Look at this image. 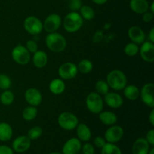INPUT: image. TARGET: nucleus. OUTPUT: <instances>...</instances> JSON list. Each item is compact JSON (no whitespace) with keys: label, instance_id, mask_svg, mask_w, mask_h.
Wrapping results in <instances>:
<instances>
[{"label":"nucleus","instance_id":"obj_1","mask_svg":"<svg viewBox=\"0 0 154 154\" xmlns=\"http://www.w3.org/2000/svg\"><path fill=\"white\" fill-rule=\"evenodd\" d=\"M45 45L52 52L61 53L67 47V41L63 35L55 32L48 33L45 38Z\"/></svg>","mask_w":154,"mask_h":154},{"label":"nucleus","instance_id":"obj_2","mask_svg":"<svg viewBox=\"0 0 154 154\" xmlns=\"http://www.w3.org/2000/svg\"><path fill=\"white\" fill-rule=\"evenodd\" d=\"M106 81L110 88L115 91H120L127 85V78L124 72L119 69H114L108 74Z\"/></svg>","mask_w":154,"mask_h":154},{"label":"nucleus","instance_id":"obj_3","mask_svg":"<svg viewBox=\"0 0 154 154\" xmlns=\"http://www.w3.org/2000/svg\"><path fill=\"white\" fill-rule=\"evenodd\" d=\"M84 24V20L77 11H71L65 17L63 27L69 33H75L79 31Z\"/></svg>","mask_w":154,"mask_h":154},{"label":"nucleus","instance_id":"obj_4","mask_svg":"<svg viewBox=\"0 0 154 154\" xmlns=\"http://www.w3.org/2000/svg\"><path fill=\"white\" fill-rule=\"evenodd\" d=\"M86 106L90 112L94 114H99L104 108V100L101 95L96 92H92L86 98Z\"/></svg>","mask_w":154,"mask_h":154},{"label":"nucleus","instance_id":"obj_5","mask_svg":"<svg viewBox=\"0 0 154 154\" xmlns=\"http://www.w3.org/2000/svg\"><path fill=\"white\" fill-rule=\"evenodd\" d=\"M57 122L60 127L66 131L75 129L79 123V120L75 114L69 111H65L59 115Z\"/></svg>","mask_w":154,"mask_h":154},{"label":"nucleus","instance_id":"obj_6","mask_svg":"<svg viewBox=\"0 0 154 154\" xmlns=\"http://www.w3.org/2000/svg\"><path fill=\"white\" fill-rule=\"evenodd\" d=\"M11 57L14 61L21 66L27 65L31 60V55L23 45H17L11 51Z\"/></svg>","mask_w":154,"mask_h":154},{"label":"nucleus","instance_id":"obj_7","mask_svg":"<svg viewBox=\"0 0 154 154\" xmlns=\"http://www.w3.org/2000/svg\"><path fill=\"white\" fill-rule=\"evenodd\" d=\"M23 27L29 34L38 35L43 31V23L37 17L29 16L24 20Z\"/></svg>","mask_w":154,"mask_h":154},{"label":"nucleus","instance_id":"obj_8","mask_svg":"<svg viewBox=\"0 0 154 154\" xmlns=\"http://www.w3.org/2000/svg\"><path fill=\"white\" fill-rule=\"evenodd\" d=\"M77 65L72 62L63 63L58 69V75L63 80H72L78 75Z\"/></svg>","mask_w":154,"mask_h":154},{"label":"nucleus","instance_id":"obj_9","mask_svg":"<svg viewBox=\"0 0 154 154\" xmlns=\"http://www.w3.org/2000/svg\"><path fill=\"white\" fill-rule=\"evenodd\" d=\"M123 135H124V130L123 128L120 126L114 124L110 126V127L105 131L104 138L107 142L116 144L123 138Z\"/></svg>","mask_w":154,"mask_h":154},{"label":"nucleus","instance_id":"obj_10","mask_svg":"<svg viewBox=\"0 0 154 154\" xmlns=\"http://www.w3.org/2000/svg\"><path fill=\"white\" fill-rule=\"evenodd\" d=\"M154 84L147 83L140 90V97L143 103L150 108L154 107Z\"/></svg>","mask_w":154,"mask_h":154},{"label":"nucleus","instance_id":"obj_11","mask_svg":"<svg viewBox=\"0 0 154 154\" xmlns=\"http://www.w3.org/2000/svg\"><path fill=\"white\" fill-rule=\"evenodd\" d=\"M62 24V18L57 14H51L45 18L43 23V29L48 33L55 32Z\"/></svg>","mask_w":154,"mask_h":154},{"label":"nucleus","instance_id":"obj_12","mask_svg":"<svg viewBox=\"0 0 154 154\" xmlns=\"http://www.w3.org/2000/svg\"><path fill=\"white\" fill-rule=\"evenodd\" d=\"M31 144L32 141L27 135H20L13 141L11 148L17 153H25L30 148Z\"/></svg>","mask_w":154,"mask_h":154},{"label":"nucleus","instance_id":"obj_13","mask_svg":"<svg viewBox=\"0 0 154 154\" xmlns=\"http://www.w3.org/2000/svg\"><path fill=\"white\" fill-rule=\"evenodd\" d=\"M25 100L30 106L37 107L41 105L42 102V93L38 89L32 87L26 90L24 94Z\"/></svg>","mask_w":154,"mask_h":154},{"label":"nucleus","instance_id":"obj_14","mask_svg":"<svg viewBox=\"0 0 154 154\" xmlns=\"http://www.w3.org/2000/svg\"><path fill=\"white\" fill-rule=\"evenodd\" d=\"M138 54L144 61L147 63H153L154 61V45L153 42L145 41L144 43L141 44Z\"/></svg>","mask_w":154,"mask_h":154},{"label":"nucleus","instance_id":"obj_15","mask_svg":"<svg viewBox=\"0 0 154 154\" xmlns=\"http://www.w3.org/2000/svg\"><path fill=\"white\" fill-rule=\"evenodd\" d=\"M81 141L78 138H71L66 141L62 148L63 154H78L81 150Z\"/></svg>","mask_w":154,"mask_h":154},{"label":"nucleus","instance_id":"obj_16","mask_svg":"<svg viewBox=\"0 0 154 154\" xmlns=\"http://www.w3.org/2000/svg\"><path fill=\"white\" fill-rule=\"evenodd\" d=\"M127 34L128 37L132 41V42H134L136 45H141L145 42L146 35L142 29L140 28L139 26H131L128 29Z\"/></svg>","mask_w":154,"mask_h":154},{"label":"nucleus","instance_id":"obj_17","mask_svg":"<svg viewBox=\"0 0 154 154\" xmlns=\"http://www.w3.org/2000/svg\"><path fill=\"white\" fill-rule=\"evenodd\" d=\"M104 102L109 108L117 109L122 107L123 104V99L120 94L114 92H108L105 95Z\"/></svg>","mask_w":154,"mask_h":154},{"label":"nucleus","instance_id":"obj_18","mask_svg":"<svg viewBox=\"0 0 154 154\" xmlns=\"http://www.w3.org/2000/svg\"><path fill=\"white\" fill-rule=\"evenodd\" d=\"M150 145L144 138H138L134 141L132 147V154H148Z\"/></svg>","mask_w":154,"mask_h":154},{"label":"nucleus","instance_id":"obj_19","mask_svg":"<svg viewBox=\"0 0 154 154\" xmlns=\"http://www.w3.org/2000/svg\"><path fill=\"white\" fill-rule=\"evenodd\" d=\"M76 129V133L78 138L81 142H87L91 139L92 132L90 128L88 127L87 124L84 123H78Z\"/></svg>","mask_w":154,"mask_h":154},{"label":"nucleus","instance_id":"obj_20","mask_svg":"<svg viewBox=\"0 0 154 154\" xmlns=\"http://www.w3.org/2000/svg\"><path fill=\"white\" fill-rule=\"evenodd\" d=\"M149 4L147 0H130L129 7L132 11L138 14H143L149 11Z\"/></svg>","mask_w":154,"mask_h":154},{"label":"nucleus","instance_id":"obj_21","mask_svg":"<svg viewBox=\"0 0 154 154\" xmlns=\"http://www.w3.org/2000/svg\"><path fill=\"white\" fill-rule=\"evenodd\" d=\"M48 54L44 51L38 50L36 52L33 54L32 56V63L33 65L38 69H42L45 67L48 64Z\"/></svg>","mask_w":154,"mask_h":154},{"label":"nucleus","instance_id":"obj_22","mask_svg":"<svg viewBox=\"0 0 154 154\" xmlns=\"http://www.w3.org/2000/svg\"><path fill=\"white\" fill-rule=\"evenodd\" d=\"M66 90V84L61 78H55L49 84V90L54 95H60Z\"/></svg>","mask_w":154,"mask_h":154},{"label":"nucleus","instance_id":"obj_23","mask_svg":"<svg viewBox=\"0 0 154 154\" xmlns=\"http://www.w3.org/2000/svg\"><path fill=\"white\" fill-rule=\"evenodd\" d=\"M99 120L105 126H112L117 123V116L112 111H102L99 114Z\"/></svg>","mask_w":154,"mask_h":154},{"label":"nucleus","instance_id":"obj_24","mask_svg":"<svg viewBox=\"0 0 154 154\" xmlns=\"http://www.w3.org/2000/svg\"><path fill=\"white\" fill-rule=\"evenodd\" d=\"M13 136V129L9 123L5 122L0 123V141L6 142L11 139Z\"/></svg>","mask_w":154,"mask_h":154},{"label":"nucleus","instance_id":"obj_25","mask_svg":"<svg viewBox=\"0 0 154 154\" xmlns=\"http://www.w3.org/2000/svg\"><path fill=\"white\" fill-rule=\"evenodd\" d=\"M123 94L127 99L131 101H135L139 97L140 90L138 87L134 84L126 85L123 89Z\"/></svg>","mask_w":154,"mask_h":154},{"label":"nucleus","instance_id":"obj_26","mask_svg":"<svg viewBox=\"0 0 154 154\" xmlns=\"http://www.w3.org/2000/svg\"><path fill=\"white\" fill-rule=\"evenodd\" d=\"M38 114V109L36 107L34 106H28L25 108L23 111L22 117L26 121H32L35 119Z\"/></svg>","mask_w":154,"mask_h":154},{"label":"nucleus","instance_id":"obj_27","mask_svg":"<svg viewBox=\"0 0 154 154\" xmlns=\"http://www.w3.org/2000/svg\"><path fill=\"white\" fill-rule=\"evenodd\" d=\"M78 72H81L82 74H89L92 72L93 69V65L90 60H87V59H84V60H81L78 65Z\"/></svg>","mask_w":154,"mask_h":154},{"label":"nucleus","instance_id":"obj_28","mask_svg":"<svg viewBox=\"0 0 154 154\" xmlns=\"http://www.w3.org/2000/svg\"><path fill=\"white\" fill-rule=\"evenodd\" d=\"M101 154H123L120 147L115 144L106 142L101 148Z\"/></svg>","mask_w":154,"mask_h":154},{"label":"nucleus","instance_id":"obj_29","mask_svg":"<svg viewBox=\"0 0 154 154\" xmlns=\"http://www.w3.org/2000/svg\"><path fill=\"white\" fill-rule=\"evenodd\" d=\"M80 15L83 20H91L95 17L94 9L89 5H82L80 8Z\"/></svg>","mask_w":154,"mask_h":154},{"label":"nucleus","instance_id":"obj_30","mask_svg":"<svg viewBox=\"0 0 154 154\" xmlns=\"http://www.w3.org/2000/svg\"><path fill=\"white\" fill-rule=\"evenodd\" d=\"M14 101V94L9 90H4L0 96V102L3 105H11Z\"/></svg>","mask_w":154,"mask_h":154},{"label":"nucleus","instance_id":"obj_31","mask_svg":"<svg viewBox=\"0 0 154 154\" xmlns=\"http://www.w3.org/2000/svg\"><path fill=\"white\" fill-rule=\"evenodd\" d=\"M139 52V47L134 42L126 44L124 48V53L128 57H135Z\"/></svg>","mask_w":154,"mask_h":154},{"label":"nucleus","instance_id":"obj_32","mask_svg":"<svg viewBox=\"0 0 154 154\" xmlns=\"http://www.w3.org/2000/svg\"><path fill=\"white\" fill-rule=\"evenodd\" d=\"M109 86L105 80H99L96 83V90L98 94L105 96L109 92Z\"/></svg>","mask_w":154,"mask_h":154},{"label":"nucleus","instance_id":"obj_33","mask_svg":"<svg viewBox=\"0 0 154 154\" xmlns=\"http://www.w3.org/2000/svg\"><path fill=\"white\" fill-rule=\"evenodd\" d=\"M42 132H43V130H42V127L38 126H33L28 131L27 136L29 138L31 141H34V140H37L38 138L42 136Z\"/></svg>","mask_w":154,"mask_h":154},{"label":"nucleus","instance_id":"obj_34","mask_svg":"<svg viewBox=\"0 0 154 154\" xmlns=\"http://www.w3.org/2000/svg\"><path fill=\"white\" fill-rule=\"evenodd\" d=\"M11 87V80L8 75L0 74V90H6Z\"/></svg>","mask_w":154,"mask_h":154},{"label":"nucleus","instance_id":"obj_35","mask_svg":"<svg viewBox=\"0 0 154 154\" xmlns=\"http://www.w3.org/2000/svg\"><path fill=\"white\" fill-rule=\"evenodd\" d=\"M67 5L68 8L72 11H79L82 6V2L81 0H68Z\"/></svg>","mask_w":154,"mask_h":154},{"label":"nucleus","instance_id":"obj_36","mask_svg":"<svg viewBox=\"0 0 154 154\" xmlns=\"http://www.w3.org/2000/svg\"><path fill=\"white\" fill-rule=\"evenodd\" d=\"M26 48L28 50L29 53H32L34 54L35 52L38 50V46L37 42L35 40H29L27 41L26 43Z\"/></svg>","mask_w":154,"mask_h":154},{"label":"nucleus","instance_id":"obj_37","mask_svg":"<svg viewBox=\"0 0 154 154\" xmlns=\"http://www.w3.org/2000/svg\"><path fill=\"white\" fill-rule=\"evenodd\" d=\"M83 154H95V147L90 143H86L81 147Z\"/></svg>","mask_w":154,"mask_h":154},{"label":"nucleus","instance_id":"obj_38","mask_svg":"<svg viewBox=\"0 0 154 154\" xmlns=\"http://www.w3.org/2000/svg\"><path fill=\"white\" fill-rule=\"evenodd\" d=\"M106 142L107 141H105V138L102 136H96L93 140V144L98 148H102L106 144Z\"/></svg>","mask_w":154,"mask_h":154},{"label":"nucleus","instance_id":"obj_39","mask_svg":"<svg viewBox=\"0 0 154 154\" xmlns=\"http://www.w3.org/2000/svg\"><path fill=\"white\" fill-rule=\"evenodd\" d=\"M145 139L147 140V142L149 143L151 147H153L154 146V129H151L147 132L146 134V138Z\"/></svg>","mask_w":154,"mask_h":154},{"label":"nucleus","instance_id":"obj_40","mask_svg":"<svg viewBox=\"0 0 154 154\" xmlns=\"http://www.w3.org/2000/svg\"><path fill=\"white\" fill-rule=\"evenodd\" d=\"M0 154H14V151L11 147L8 145H0Z\"/></svg>","mask_w":154,"mask_h":154},{"label":"nucleus","instance_id":"obj_41","mask_svg":"<svg viewBox=\"0 0 154 154\" xmlns=\"http://www.w3.org/2000/svg\"><path fill=\"white\" fill-rule=\"evenodd\" d=\"M143 21L145 23H150V21L153 20V13H152L150 11H147L145 13L143 14L142 17Z\"/></svg>","mask_w":154,"mask_h":154},{"label":"nucleus","instance_id":"obj_42","mask_svg":"<svg viewBox=\"0 0 154 154\" xmlns=\"http://www.w3.org/2000/svg\"><path fill=\"white\" fill-rule=\"evenodd\" d=\"M151 111L150 113V115H149V122L151 124V126H154V109L151 108Z\"/></svg>","mask_w":154,"mask_h":154},{"label":"nucleus","instance_id":"obj_43","mask_svg":"<svg viewBox=\"0 0 154 154\" xmlns=\"http://www.w3.org/2000/svg\"><path fill=\"white\" fill-rule=\"evenodd\" d=\"M148 38L149 41L151 42H154V28L150 29V32H149V35H148Z\"/></svg>","mask_w":154,"mask_h":154},{"label":"nucleus","instance_id":"obj_44","mask_svg":"<svg viewBox=\"0 0 154 154\" xmlns=\"http://www.w3.org/2000/svg\"><path fill=\"white\" fill-rule=\"evenodd\" d=\"M93 3L96 5H102L105 4V3L108 2V0H91Z\"/></svg>","mask_w":154,"mask_h":154},{"label":"nucleus","instance_id":"obj_45","mask_svg":"<svg viewBox=\"0 0 154 154\" xmlns=\"http://www.w3.org/2000/svg\"><path fill=\"white\" fill-rule=\"evenodd\" d=\"M149 11H151L152 13L154 14V2H153L150 5V6H149Z\"/></svg>","mask_w":154,"mask_h":154},{"label":"nucleus","instance_id":"obj_46","mask_svg":"<svg viewBox=\"0 0 154 154\" xmlns=\"http://www.w3.org/2000/svg\"><path fill=\"white\" fill-rule=\"evenodd\" d=\"M148 154H154V148H153V147H152V148L150 149Z\"/></svg>","mask_w":154,"mask_h":154},{"label":"nucleus","instance_id":"obj_47","mask_svg":"<svg viewBox=\"0 0 154 154\" xmlns=\"http://www.w3.org/2000/svg\"><path fill=\"white\" fill-rule=\"evenodd\" d=\"M49 154H63L62 153H58V152H52V153H49Z\"/></svg>","mask_w":154,"mask_h":154}]
</instances>
